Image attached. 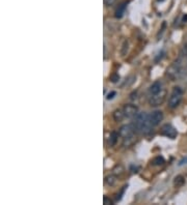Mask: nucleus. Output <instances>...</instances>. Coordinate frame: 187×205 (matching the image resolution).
I'll return each instance as SVG.
<instances>
[{
	"instance_id": "f8f14e48",
	"label": "nucleus",
	"mask_w": 187,
	"mask_h": 205,
	"mask_svg": "<svg viewBox=\"0 0 187 205\" xmlns=\"http://www.w3.org/2000/svg\"><path fill=\"white\" fill-rule=\"evenodd\" d=\"M126 6H127V3L126 2H124V3H122L120 6L117 8V10H115V18L120 19L123 17L125 10H126Z\"/></svg>"
},
{
	"instance_id": "4468645a",
	"label": "nucleus",
	"mask_w": 187,
	"mask_h": 205,
	"mask_svg": "<svg viewBox=\"0 0 187 205\" xmlns=\"http://www.w3.org/2000/svg\"><path fill=\"white\" fill-rule=\"evenodd\" d=\"M184 182H185V179L182 175H178L175 177V180H174V184L176 187H182L184 184Z\"/></svg>"
},
{
	"instance_id": "4be33fe9",
	"label": "nucleus",
	"mask_w": 187,
	"mask_h": 205,
	"mask_svg": "<svg viewBox=\"0 0 187 205\" xmlns=\"http://www.w3.org/2000/svg\"><path fill=\"white\" fill-rule=\"evenodd\" d=\"M164 54H165V52H164V51H162V52H160L159 54H158L157 58L155 59V61H156V62H158V61H159V59H162V58H163V56H164Z\"/></svg>"
},
{
	"instance_id": "423d86ee",
	"label": "nucleus",
	"mask_w": 187,
	"mask_h": 205,
	"mask_svg": "<svg viewBox=\"0 0 187 205\" xmlns=\"http://www.w3.org/2000/svg\"><path fill=\"white\" fill-rule=\"evenodd\" d=\"M160 134L164 137H168V138H169V139H175L178 135V132L172 124L166 123L161 127Z\"/></svg>"
},
{
	"instance_id": "f257e3e1",
	"label": "nucleus",
	"mask_w": 187,
	"mask_h": 205,
	"mask_svg": "<svg viewBox=\"0 0 187 205\" xmlns=\"http://www.w3.org/2000/svg\"><path fill=\"white\" fill-rule=\"evenodd\" d=\"M186 73H187V64L180 56L166 70V75H168V77L172 81L182 78V77L185 76Z\"/></svg>"
},
{
	"instance_id": "5701e85b",
	"label": "nucleus",
	"mask_w": 187,
	"mask_h": 205,
	"mask_svg": "<svg viewBox=\"0 0 187 205\" xmlns=\"http://www.w3.org/2000/svg\"><path fill=\"white\" fill-rule=\"evenodd\" d=\"M103 202H104V204H112V201L110 200L108 197H104Z\"/></svg>"
},
{
	"instance_id": "39448f33",
	"label": "nucleus",
	"mask_w": 187,
	"mask_h": 205,
	"mask_svg": "<svg viewBox=\"0 0 187 205\" xmlns=\"http://www.w3.org/2000/svg\"><path fill=\"white\" fill-rule=\"evenodd\" d=\"M165 96H166V90H165V88H163L160 92L148 96L149 104L153 107L161 106V105L164 102V101H165Z\"/></svg>"
},
{
	"instance_id": "0eeeda50",
	"label": "nucleus",
	"mask_w": 187,
	"mask_h": 205,
	"mask_svg": "<svg viewBox=\"0 0 187 205\" xmlns=\"http://www.w3.org/2000/svg\"><path fill=\"white\" fill-rule=\"evenodd\" d=\"M162 119H163V113L159 110H156L151 114H149V121L152 127H157Z\"/></svg>"
},
{
	"instance_id": "7ed1b4c3",
	"label": "nucleus",
	"mask_w": 187,
	"mask_h": 205,
	"mask_svg": "<svg viewBox=\"0 0 187 205\" xmlns=\"http://www.w3.org/2000/svg\"><path fill=\"white\" fill-rule=\"evenodd\" d=\"M134 134L135 130L132 124L123 125L118 131V135L123 138L125 146H129L130 144H132L134 142Z\"/></svg>"
},
{
	"instance_id": "ddd939ff",
	"label": "nucleus",
	"mask_w": 187,
	"mask_h": 205,
	"mask_svg": "<svg viewBox=\"0 0 187 205\" xmlns=\"http://www.w3.org/2000/svg\"><path fill=\"white\" fill-rule=\"evenodd\" d=\"M164 163H165V159H164L162 156H156L152 161V165H154V166H161V165H163Z\"/></svg>"
},
{
	"instance_id": "412c9836",
	"label": "nucleus",
	"mask_w": 187,
	"mask_h": 205,
	"mask_svg": "<svg viewBox=\"0 0 187 205\" xmlns=\"http://www.w3.org/2000/svg\"><path fill=\"white\" fill-rule=\"evenodd\" d=\"M117 0H104V3H105L106 6H109V5H112Z\"/></svg>"
},
{
	"instance_id": "aec40b11",
	"label": "nucleus",
	"mask_w": 187,
	"mask_h": 205,
	"mask_svg": "<svg viewBox=\"0 0 187 205\" xmlns=\"http://www.w3.org/2000/svg\"><path fill=\"white\" fill-rule=\"evenodd\" d=\"M118 79H120V76L118 75H113V76H111V78H110L111 82H113V83H117V82L118 81Z\"/></svg>"
},
{
	"instance_id": "393cba45",
	"label": "nucleus",
	"mask_w": 187,
	"mask_h": 205,
	"mask_svg": "<svg viewBox=\"0 0 187 205\" xmlns=\"http://www.w3.org/2000/svg\"><path fill=\"white\" fill-rule=\"evenodd\" d=\"M183 22H187V15H186V16H184V18H183Z\"/></svg>"
},
{
	"instance_id": "6ab92c4d",
	"label": "nucleus",
	"mask_w": 187,
	"mask_h": 205,
	"mask_svg": "<svg viewBox=\"0 0 187 205\" xmlns=\"http://www.w3.org/2000/svg\"><path fill=\"white\" fill-rule=\"evenodd\" d=\"M115 95H117V92H115V91H111V92H109L108 94H107L106 98L107 99H112Z\"/></svg>"
},
{
	"instance_id": "9d476101",
	"label": "nucleus",
	"mask_w": 187,
	"mask_h": 205,
	"mask_svg": "<svg viewBox=\"0 0 187 205\" xmlns=\"http://www.w3.org/2000/svg\"><path fill=\"white\" fill-rule=\"evenodd\" d=\"M113 118H114V120L117 121V122H120L122 120H124V119H125V114H124L123 109L115 110L114 112H113Z\"/></svg>"
},
{
	"instance_id": "a211bd4d",
	"label": "nucleus",
	"mask_w": 187,
	"mask_h": 205,
	"mask_svg": "<svg viewBox=\"0 0 187 205\" xmlns=\"http://www.w3.org/2000/svg\"><path fill=\"white\" fill-rule=\"evenodd\" d=\"M128 50V42H124V45H123V51H122V55H125L126 54V51Z\"/></svg>"
},
{
	"instance_id": "6e6552de",
	"label": "nucleus",
	"mask_w": 187,
	"mask_h": 205,
	"mask_svg": "<svg viewBox=\"0 0 187 205\" xmlns=\"http://www.w3.org/2000/svg\"><path fill=\"white\" fill-rule=\"evenodd\" d=\"M122 109H123V111H124L125 118L135 117V116L137 115V112H138V108L135 106V105H132V104L125 105V106L122 108Z\"/></svg>"
},
{
	"instance_id": "2eb2a0df",
	"label": "nucleus",
	"mask_w": 187,
	"mask_h": 205,
	"mask_svg": "<svg viewBox=\"0 0 187 205\" xmlns=\"http://www.w3.org/2000/svg\"><path fill=\"white\" fill-rule=\"evenodd\" d=\"M105 181H106V183L108 184V186H114V183L117 182V179H115V176L109 175V176H107L106 177Z\"/></svg>"
},
{
	"instance_id": "f03ea898",
	"label": "nucleus",
	"mask_w": 187,
	"mask_h": 205,
	"mask_svg": "<svg viewBox=\"0 0 187 205\" xmlns=\"http://www.w3.org/2000/svg\"><path fill=\"white\" fill-rule=\"evenodd\" d=\"M132 125L135 130V133L139 134H148L153 129L149 121V115L146 112L138 113L134 121H133Z\"/></svg>"
},
{
	"instance_id": "dca6fc26",
	"label": "nucleus",
	"mask_w": 187,
	"mask_h": 205,
	"mask_svg": "<svg viewBox=\"0 0 187 205\" xmlns=\"http://www.w3.org/2000/svg\"><path fill=\"white\" fill-rule=\"evenodd\" d=\"M180 57L183 59L184 61H185V63L187 64V44L184 46L182 51H181V54H180Z\"/></svg>"
},
{
	"instance_id": "9b49d317",
	"label": "nucleus",
	"mask_w": 187,
	"mask_h": 205,
	"mask_svg": "<svg viewBox=\"0 0 187 205\" xmlns=\"http://www.w3.org/2000/svg\"><path fill=\"white\" fill-rule=\"evenodd\" d=\"M118 136H120V135H118V133H117V132H112L111 134H110V136H109V138H108V145H109L110 147L114 146V145L117 144Z\"/></svg>"
},
{
	"instance_id": "b1692460",
	"label": "nucleus",
	"mask_w": 187,
	"mask_h": 205,
	"mask_svg": "<svg viewBox=\"0 0 187 205\" xmlns=\"http://www.w3.org/2000/svg\"><path fill=\"white\" fill-rule=\"evenodd\" d=\"M187 164V156L186 158H184L183 159H181V161L179 162V166H183V165Z\"/></svg>"
},
{
	"instance_id": "f3484780",
	"label": "nucleus",
	"mask_w": 187,
	"mask_h": 205,
	"mask_svg": "<svg viewBox=\"0 0 187 205\" xmlns=\"http://www.w3.org/2000/svg\"><path fill=\"white\" fill-rule=\"evenodd\" d=\"M127 187H128V186H125V187H123V189H122V191L120 192V194H118L117 201H120V200H121L122 197H123V195H124V193H125V191H126Z\"/></svg>"
},
{
	"instance_id": "20e7f679",
	"label": "nucleus",
	"mask_w": 187,
	"mask_h": 205,
	"mask_svg": "<svg viewBox=\"0 0 187 205\" xmlns=\"http://www.w3.org/2000/svg\"><path fill=\"white\" fill-rule=\"evenodd\" d=\"M183 98V89L180 86H175L168 98V107L171 109H175L181 104Z\"/></svg>"
},
{
	"instance_id": "1a4fd4ad",
	"label": "nucleus",
	"mask_w": 187,
	"mask_h": 205,
	"mask_svg": "<svg viewBox=\"0 0 187 205\" xmlns=\"http://www.w3.org/2000/svg\"><path fill=\"white\" fill-rule=\"evenodd\" d=\"M163 84H162V82H160V81H156V82H154L151 86H150V88H149V91H148V96L149 95H153V94H156V93H158V92H160L161 90L163 89Z\"/></svg>"
}]
</instances>
